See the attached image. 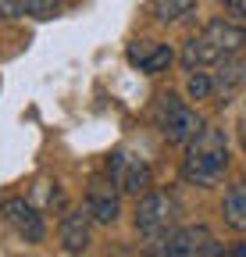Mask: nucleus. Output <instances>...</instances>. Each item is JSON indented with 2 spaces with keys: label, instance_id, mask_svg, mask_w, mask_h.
<instances>
[{
  "label": "nucleus",
  "instance_id": "f257e3e1",
  "mask_svg": "<svg viewBox=\"0 0 246 257\" xmlns=\"http://www.w3.org/2000/svg\"><path fill=\"white\" fill-rule=\"evenodd\" d=\"M246 43V29L242 25H232V22H210L203 25L196 36L186 40L182 47V64L189 72L196 68H210V64H221L225 57H235Z\"/></svg>",
  "mask_w": 246,
  "mask_h": 257
},
{
  "label": "nucleus",
  "instance_id": "f03ea898",
  "mask_svg": "<svg viewBox=\"0 0 246 257\" xmlns=\"http://www.w3.org/2000/svg\"><path fill=\"white\" fill-rule=\"evenodd\" d=\"M228 168V147L221 128H200V133L186 143V157H182V179L193 186H210L218 182Z\"/></svg>",
  "mask_w": 246,
  "mask_h": 257
},
{
  "label": "nucleus",
  "instance_id": "7ed1b4c3",
  "mask_svg": "<svg viewBox=\"0 0 246 257\" xmlns=\"http://www.w3.org/2000/svg\"><path fill=\"white\" fill-rule=\"evenodd\" d=\"M157 128H161V136L168 143H182L186 147L200 128H203V118L186 104V100H178V96L164 93L161 96V104H157Z\"/></svg>",
  "mask_w": 246,
  "mask_h": 257
},
{
  "label": "nucleus",
  "instance_id": "20e7f679",
  "mask_svg": "<svg viewBox=\"0 0 246 257\" xmlns=\"http://www.w3.org/2000/svg\"><path fill=\"white\" fill-rule=\"evenodd\" d=\"M178 221V200L171 193H146L139 200V211H136V229L146 236V239H161L171 232V225Z\"/></svg>",
  "mask_w": 246,
  "mask_h": 257
},
{
  "label": "nucleus",
  "instance_id": "39448f33",
  "mask_svg": "<svg viewBox=\"0 0 246 257\" xmlns=\"http://www.w3.org/2000/svg\"><path fill=\"white\" fill-rule=\"evenodd\" d=\"M157 253H168V257H207V253H221V246L210 236L207 225H186V229H171L168 236H161Z\"/></svg>",
  "mask_w": 246,
  "mask_h": 257
},
{
  "label": "nucleus",
  "instance_id": "423d86ee",
  "mask_svg": "<svg viewBox=\"0 0 246 257\" xmlns=\"http://www.w3.org/2000/svg\"><path fill=\"white\" fill-rule=\"evenodd\" d=\"M0 214H4V221L11 225V229H15L25 243H43L47 225H43V214H40L33 204H25L22 197H11V200H4Z\"/></svg>",
  "mask_w": 246,
  "mask_h": 257
},
{
  "label": "nucleus",
  "instance_id": "0eeeda50",
  "mask_svg": "<svg viewBox=\"0 0 246 257\" xmlns=\"http://www.w3.org/2000/svg\"><path fill=\"white\" fill-rule=\"evenodd\" d=\"M111 175H114V186H118L121 193H146V189H150V168H146L143 157L114 154Z\"/></svg>",
  "mask_w": 246,
  "mask_h": 257
},
{
  "label": "nucleus",
  "instance_id": "6e6552de",
  "mask_svg": "<svg viewBox=\"0 0 246 257\" xmlns=\"http://www.w3.org/2000/svg\"><path fill=\"white\" fill-rule=\"evenodd\" d=\"M118 207H121V200H118L114 179H111V182H104V179L89 182V193H86V211H89V218L100 221V225H111V221H118Z\"/></svg>",
  "mask_w": 246,
  "mask_h": 257
},
{
  "label": "nucleus",
  "instance_id": "1a4fd4ad",
  "mask_svg": "<svg viewBox=\"0 0 246 257\" xmlns=\"http://www.w3.org/2000/svg\"><path fill=\"white\" fill-rule=\"evenodd\" d=\"M129 61L136 64L139 72L153 75V72H161V68H168V64H171V50L161 47V43H153V40H136V43L129 47Z\"/></svg>",
  "mask_w": 246,
  "mask_h": 257
},
{
  "label": "nucleus",
  "instance_id": "9d476101",
  "mask_svg": "<svg viewBox=\"0 0 246 257\" xmlns=\"http://www.w3.org/2000/svg\"><path fill=\"white\" fill-rule=\"evenodd\" d=\"M61 246L68 253H82L89 246V211H72L61 221Z\"/></svg>",
  "mask_w": 246,
  "mask_h": 257
},
{
  "label": "nucleus",
  "instance_id": "9b49d317",
  "mask_svg": "<svg viewBox=\"0 0 246 257\" xmlns=\"http://www.w3.org/2000/svg\"><path fill=\"white\" fill-rule=\"evenodd\" d=\"M4 18H54L57 15V0H4L0 4Z\"/></svg>",
  "mask_w": 246,
  "mask_h": 257
},
{
  "label": "nucleus",
  "instance_id": "f8f14e48",
  "mask_svg": "<svg viewBox=\"0 0 246 257\" xmlns=\"http://www.w3.org/2000/svg\"><path fill=\"white\" fill-rule=\"evenodd\" d=\"M221 214H225V225H228V229L246 232V182L228 189V197H225V204H221Z\"/></svg>",
  "mask_w": 246,
  "mask_h": 257
},
{
  "label": "nucleus",
  "instance_id": "ddd939ff",
  "mask_svg": "<svg viewBox=\"0 0 246 257\" xmlns=\"http://www.w3.org/2000/svg\"><path fill=\"white\" fill-rule=\"evenodd\" d=\"M242 79H246V61L225 57V61H221V72L214 75V93H232Z\"/></svg>",
  "mask_w": 246,
  "mask_h": 257
},
{
  "label": "nucleus",
  "instance_id": "4468645a",
  "mask_svg": "<svg viewBox=\"0 0 246 257\" xmlns=\"http://www.w3.org/2000/svg\"><path fill=\"white\" fill-rule=\"evenodd\" d=\"M196 0H153V18L157 22H178V18H186L193 11Z\"/></svg>",
  "mask_w": 246,
  "mask_h": 257
},
{
  "label": "nucleus",
  "instance_id": "2eb2a0df",
  "mask_svg": "<svg viewBox=\"0 0 246 257\" xmlns=\"http://www.w3.org/2000/svg\"><path fill=\"white\" fill-rule=\"evenodd\" d=\"M186 93L193 96V100H207V96L214 93V79H210L207 72H200V68H196V72L189 75V82H186Z\"/></svg>",
  "mask_w": 246,
  "mask_h": 257
},
{
  "label": "nucleus",
  "instance_id": "dca6fc26",
  "mask_svg": "<svg viewBox=\"0 0 246 257\" xmlns=\"http://www.w3.org/2000/svg\"><path fill=\"white\" fill-rule=\"evenodd\" d=\"M225 8L235 11V15H246V0H225Z\"/></svg>",
  "mask_w": 246,
  "mask_h": 257
},
{
  "label": "nucleus",
  "instance_id": "f3484780",
  "mask_svg": "<svg viewBox=\"0 0 246 257\" xmlns=\"http://www.w3.org/2000/svg\"><path fill=\"white\" fill-rule=\"evenodd\" d=\"M232 253H235V257H246V246H239V250H232Z\"/></svg>",
  "mask_w": 246,
  "mask_h": 257
},
{
  "label": "nucleus",
  "instance_id": "a211bd4d",
  "mask_svg": "<svg viewBox=\"0 0 246 257\" xmlns=\"http://www.w3.org/2000/svg\"><path fill=\"white\" fill-rule=\"evenodd\" d=\"M242 147H246V125H242Z\"/></svg>",
  "mask_w": 246,
  "mask_h": 257
}]
</instances>
